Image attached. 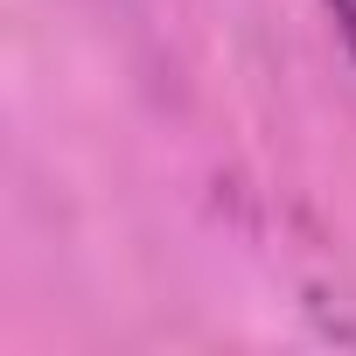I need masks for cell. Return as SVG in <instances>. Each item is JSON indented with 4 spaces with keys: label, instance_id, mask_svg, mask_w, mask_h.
<instances>
[{
    "label": "cell",
    "instance_id": "obj_1",
    "mask_svg": "<svg viewBox=\"0 0 356 356\" xmlns=\"http://www.w3.org/2000/svg\"><path fill=\"white\" fill-rule=\"evenodd\" d=\"M328 15H335V29H342V42L356 56V0H328Z\"/></svg>",
    "mask_w": 356,
    "mask_h": 356
}]
</instances>
